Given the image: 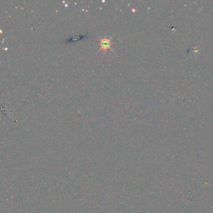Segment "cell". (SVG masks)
<instances>
[{
    "mask_svg": "<svg viewBox=\"0 0 213 213\" xmlns=\"http://www.w3.org/2000/svg\"><path fill=\"white\" fill-rule=\"evenodd\" d=\"M112 37L110 38L107 39L106 38V36H105L103 38H100V42H99V45H100V48L98 50V52H102L104 54H106L107 50L110 49L111 50L113 51L111 48V46L112 44H114V43H112L111 41V39Z\"/></svg>",
    "mask_w": 213,
    "mask_h": 213,
    "instance_id": "6da1fadb",
    "label": "cell"
}]
</instances>
